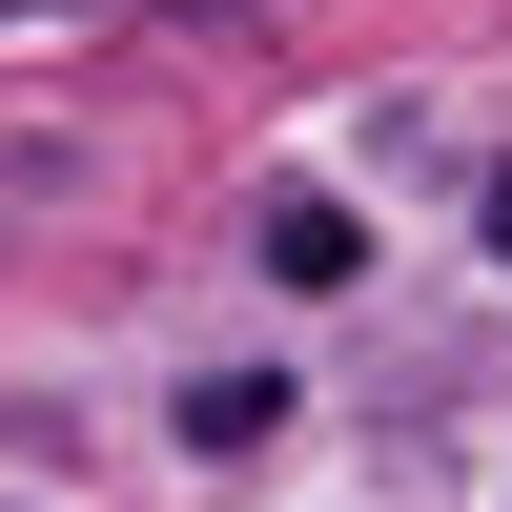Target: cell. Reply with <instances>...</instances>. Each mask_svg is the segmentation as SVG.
Listing matches in <instances>:
<instances>
[{"mask_svg":"<svg viewBox=\"0 0 512 512\" xmlns=\"http://www.w3.org/2000/svg\"><path fill=\"white\" fill-rule=\"evenodd\" d=\"M492 267H512V164H492Z\"/></svg>","mask_w":512,"mask_h":512,"instance_id":"3","label":"cell"},{"mask_svg":"<svg viewBox=\"0 0 512 512\" xmlns=\"http://www.w3.org/2000/svg\"><path fill=\"white\" fill-rule=\"evenodd\" d=\"M267 431H287V369H205V390H185V451H205V472L267 451Z\"/></svg>","mask_w":512,"mask_h":512,"instance_id":"1","label":"cell"},{"mask_svg":"<svg viewBox=\"0 0 512 512\" xmlns=\"http://www.w3.org/2000/svg\"><path fill=\"white\" fill-rule=\"evenodd\" d=\"M349 267H369L349 205H267V287H349Z\"/></svg>","mask_w":512,"mask_h":512,"instance_id":"2","label":"cell"}]
</instances>
